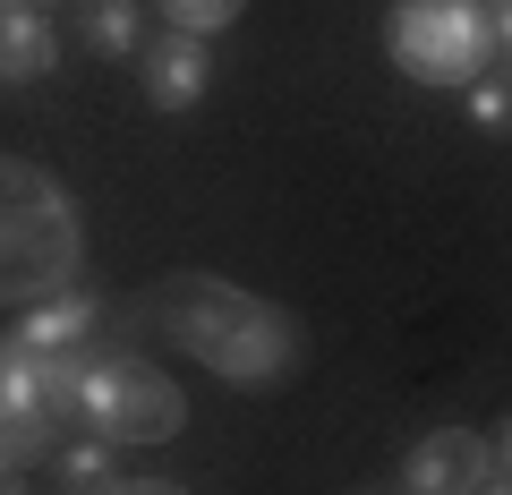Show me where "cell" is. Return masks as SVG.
<instances>
[{
	"instance_id": "obj_1",
	"label": "cell",
	"mask_w": 512,
	"mask_h": 495,
	"mask_svg": "<svg viewBox=\"0 0 512 495\" xmlns=\"http://www.w3.org/2000/svg\"><path fill=\"white\" fill-rule=\"evenodd\" d=\"M146 325H154V342H171L188 367H205V376H222V385H239V393H282L299 367H308V325H299L282 299L239 291V282L197 274V265L146 282Z\"/></svg>"
},
{
	"instance_id": "obj_2",
	"label": "cell",
	"mask_w": 512,
	"mask_h": 495,
	"mask_svg": "<svg viewBox=\"0 0 512 495\" xmlns=\"http://www.w3.org/2000/svg\"><path fill=\"white\" fill-rule=\"evenodd\" d=\"M86 282V214L77 197L26 154H0V308H35V299Z\"/></svg>"
},
{
	"instance_id": "obj_3",
	"label": "cell",
	"mask_w": 512,
	"mask_h": 495,
	"mask_svg": "<svg viewBox=\"0 0 512 495\" xmlns=\"http://www.w3.org/2000/svg\"><path fill=\"white\" fill-rule=\"evenodd\" d=\"M77 427L103 436V444H171L188 427V402L146 350L94 342L77 359Z\"/></svg>"
},
{
	"instance_id": "obj_4",
	"label": "cell",
	"mask_w": 512,
	"mask_h": 495,
	"mask_svg": "<svg viewBox=\"0 0 512 495\" xmlns=\"http://www.w3.org/2000/svg\"><path fill=\"white\" fill-rule=\"evenodd\" d=\"M77 359L86 350H26L18 333H0V470H35L52 444L77 427Z\"/></svg>"
},
{
	"instance_id": "obj_5",
	"label": "cell",
	"mask_w": 512,
	"mask_h": 495,
	"mask_svg": "<svg viewBox=\"0 0 512 495\" xmlns=\"http://www.w3.org/2000/svg\"><path fill=\"white\" fill-rule=\"evenodd\" d=\"M384 52H393V69L410 86H453V94H470L495 69V35H487L478 0H393Z\"/></svg>"
},
{
	"instance_id": "obj_6",
	"label": "cell",
	"mask_w": 512,
	"mask_h": 495,
	"mask_svg": "<svg viewBox=\"0 0 512 495\" xmlns=\"http://www.w3.org/2000/svg\"><path fill=\"white\" fill-rule=\"evenodd\" d=\"M495 478V444L478 427H436L402 453V495H478Z\"/></svg>"
},
{
	"instance_id": "obj_7",
	"label": "cell",
	"mask_w": 512,
	"mask_h": 495,
	"mask_svg": "<svg viewBox=\"0 0 512 495\" xmlns=\"http://www.w3.org/2000/svg\"><path fill=\"white\" fill-rule=\"evenodd\" d=\"M137 86H146V103L163 111V120H188V111L205 103V86H214V43L205 35H146V52H137Z\"/></svg>"
},
{
	"instance_id": "obj_8",
	"label": "cell",
	"mask_w": 512,
	"mask_h": 495,
	"mask_svg": "<svg viewBox=\"0 0 512 495\" xmlns=\"http://www.w3.org/2000/svg\"><path fill=\"white\" fill-rule=\"evenodd\" d=\"M9 333H18L26 350H43V359H60V350H94V342H111V299L86 291V282H69V291L35 299Z\"/></svg>"
},
{
	"instance_id": "obj_9",
	"label": "cell",
	"mask_w": 512,
	"mask_h": 495,
	"mask_svg": "<svg viewBox=\"0 0 512 495\" xmlns=\"http://www.w3.org/2000/svg\"><path fill=\"white\" fill-rule=\"evenodd\" d=\"M60 69V35L43 9L26 0H0V86H43Z\"/></svg>"
},
{
	"instance_id": "obj_10",
	"label": "cell",
	"mask_w": 512,
	"mask_h": 495,
	"mask_svg": "<svg viewBox=\"0 0 512 495\" xmlns=\"http://www.w3.org/2000/svg\"><path fill=\"white\" fill-rule=\"evenodd\" d=\"M77 43H86L94 60L146 52V0H77Z\"/></svg>"
},
{
	"instance_id": "obj_11",
	"label": "cell",
	"mask_w": 512,
	"mask_h": 495,
	"mask_svg": "<svg viewBox=\"0 0 512 495\" xmlns=\"http://www.w3.org/2000/svg\"><path fill=\"white\" fill-rule=\"evenodd\" d=\"M120 444H103V436H86V427H69V436L52 444V495H94V487H111L120 478Z\"/></svg>"
},
{
	"instance_id": "obj_12",
	"label": "cell",
	"mask_w": 512,
	"mask_h": 495,
	"mask_svg": "<svg viewBox=\"0 0 512 495\" xmlns=\"http://www.w3.org/2000/svg\"><path fill=\"white\" fill-rule=\"evenodd\" d=\"M154 9H163V26L171 35H231L239 18H248V0H154Z\"/></svg>"
},
{
	"instance_id": "obj_13",
	"label": "cell",
	"mask_w": 512,
	"mask_h": 495,
	"mask_svg": "<svg viewBox=\"0 0 512 495\" xmlns=\"http://www.w3.org/2000/svg\"><path fill=\"white\" fill-rule=\"evenodd\" d=\"M470 129H512V77L504 69H487V77H478V86H470Z\"/></svg>"
},
{
	"instance_id": "obj_14",
	"label": "cell",
	"mask_w": 512,
	"mask_h": 495,
	"mask_svg": "<svg viewBox=\"0 0 512 495\" xmlns=\"http://www.w3.org/2000/svg\"><path fill=\"white\" fill-rule=\"evenodd\" d=\"M487 35H495V69L512 77V0H495V9H487Z\"/></svg>"
},
{
	"instance_id": "obj_15",
	"label": "cell",
	"mask_w": 512,
	"mask_h": 495,
	"mask_svg": "<svg viewBox=\"0 0 512 495\" xmlns=\"http://www.w3.org/2000/svg\"><path fill=\"white\" fill-rule=\"evenodd\" d=\"M94 495H188L180 478H111V487H94Z\"/></svg>"
},
{
	"instance_id": "obj_16",
	"label": "cell",
	"mask_w": 512,
	"mask_h": 495,
	"mask_svg": "<svg viewBox=\"0 0 512 495\" xmlns=\"http://www.w3.org/2000/svg\"><path fill=\"white\" fill-rule=\"evenodd\" d=\"M487 444H495V470H504V478H512V419H504V427H495V436H487Z\"/></svg>"
},
{
	"instance_id": "obj_17",
	"label": "cell",
	"mask_w": 512,
	"mask_h": 495,
	"mask_svg": "<svg viewBox=\"0 0 512 495\" xmlns=\"http://www.w3.org/2000/svg\"><path fill=\"white\" fill-rule=\"evenodd\" d=\"M0 495H35V487H26V470H0Z\"/></svg>"
},
{
	"instance_id": "obj_18",
	"label": "cell",
	"mask_w": 512,
	"mask_h": 495,
	"mask_svg": "<svg viewBox=\"0 0 512 495\" xmlns=\"http://www.w3.org/2000/svg\"><path fill=\"white\" fill-rule=\"evenodd\" d=\"M478 495H512V478H504V470H495V478H487V487H478Z\"/></svg>"
},
{
	"instance_id": "obj_19",
	"label": "cell",
	"mask_w": 512,
	"mask_h": 495,
	"mask_svg": "<svg viewBox=\"0 0 512 495\" xmlns=\"http://www.w3.org/2000/svg\"><path fill=\"white\" fill-rule=\"evenodd\" d=\"M26 9H43V18H52V9H60V0H26Z\"/></svg>"
},
{
	"instance_id": "obj_20",
	"label": "cell",
	"mask_w": 512,
	"mask_h": 495,
	"mask_svg": "<svg viewBox=\"0 0 512 495\" xmlns=\"http://www.w3.org/2000/svg\"><path fill=\"white\" fill-rule=\"evenodd\" d=\"M367 495H402V487H367Z\"/></svg>"
},
{
	"instance_id": "obj_21",
	"label": "cell",
	"mask_w": 512,
	"mask_h": 495,
	"mask_svg": "<svg viewBox=\"0 0 512 495\" xmlns=\"http://www.w3.org/2000/svg\"><path fill=\"white\" fill-rule=\"evenodd\" d=\"M478 9H495V0H478Z\"/></svg>"
}]
</instances>
